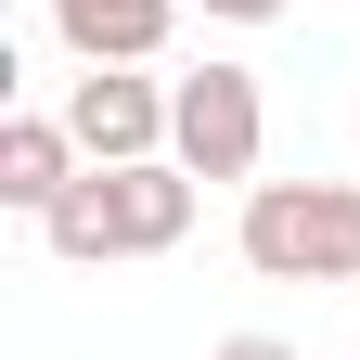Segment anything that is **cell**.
<instances>
[{
	"label": "cell",
	"mask_w": 360,
	"mask_h": 360,
	"mask_svg": "<svg viewBox=\"0 0 360 360\" xmlns=\"http://www.w3.org/2000/svg\"><path fill=\"white\" fill-rule=\"evenodd\" d=\"M65 129H77L90 167H142V155H167V77L90 65V77H65Z\"/></svg>",
	"instance_id": "277c9868"
},
{
	"label": "cell",
	"mask_w": 360,
	"mask_h": 360,
	"mask_svg": "<svg viewBox=\"0 0 360 360\" xmlns=\"http://www.w3.org/2000/svg\"><path fill=\"white\" fill-rule=\"evenodd\" d=\"M206 360H296V347H283V335H219Z\"/></svg>",
	"instance_id": "ba28073f"
},
{
	"label": "cell",
	"mask_w": 360,
	"mask_h": 360,
	"mask_svg": "<svg viewBox=\"0 0 360 360\" xmlns=\"http://www.w3.org/2000/svg\"><path fill=\"white\" fill-rule=\"evenodd\" d=\"M167 155L193 167V180H257V155H270L257 65H232V52L180 65V77H167Z\"/></svg>",
	"instance_id": "3957f363"
},
{
	"label": "cell",
	"mask_w": 360,
	"mask_h": 360,
	"mask_svg": "<svg viewBox=\"0 0 360 360\" xmlns=\"http://www.w3.org/2000/svg\"><path fill=\"white\" fill-rule=\"evenodd\" d=\"M193 13H206V26H283L296 0H193Z\"/></svg>",
	"instance_id": "52a82bcc"
},
{
	"label": "cell",
	"mask_w": 360,
	"mask_h": 360,
	"mask_svg": "<svg viewBox=\"0 0 360 360\" xmlns=\"http://www.w3.org/2000/svg\"><path fill=\"white\" fill-rule=\"evenodd\" d=\"M193 193H206V180L180 167V155H142V167H77V193L39 219V245L77 257V270H103V257H167L180 232H193Z\"/></svg>",
	"instance_id": "6da1fadb"
},
{
	"label": "cell",
	"mask_w": 360,
	"mask_h": 360,
	"mask_svg": "<svg viewBox=\"0 0 360 360\" xmlns=\"http://www.w3.org/2000/svg\"><path fill=\"white\" fill-rule=\"evenodd\" d=\"M180 13H193V0H52V39L77 65H155Z\"/></svg>",
	"instance_id": "5b68a950"
},
{
	"label": "cell",
	"mask_w": 360,
	"mask_h": 360,
	"mask_svg": "<svg viewBox=\"0 0 360 360\" xmlns=\"http://www.w3.org/2000/svg\"><path fill=\"white\" fill-rule=\"evenodd\" d=\"M77 129L65 116H0V206H13V219H52L65 193H77Z\"/></svg>",
	"instance_id": "8992f818"
},
{
	"label": "cell",
	"mask_w": 360,
	"mask_h": 360,
	"mask_svg": "<svg viewBox=\"0 0 360 360\" xmlns=\"http://www.w3.org/2000/svg\"><path fill=\"white\" fill-rule=\"evenodd\" d=\"M232 245L257 283H360V180H245Z\"/></svg>",
	"instance_id": "7a4b0ae2"
}]
</instances>
